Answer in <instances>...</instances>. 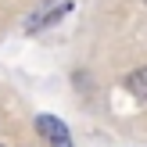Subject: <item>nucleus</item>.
<instances>
[{
	"instance_id": "f257e3e1",
	"label": "nucleus",
	"mask_w": 147,
	"mask_h": 147,
	"mask_svg": "<svg viewBox=\"0 0 147 147\" xmlns=\"http://www.w3.org/2000/svg\"><path fill=\"white\" fill-rule=\"evenodd\" d=\"M36 129H40V136H43L50 147H72L68 126H65L61 119H54V115H40V119H36Z\"/></svg>"
},
{
	"instance_id": "f03ea898",
	"label": "nucleus",
	"mask_w": 147,
	"mask_h": 147,
	"mask_svg": "<svg viewBox=\"0 0 147 147\" xmlns=\"http://www.w3.org/2000/svg\"><path fill=\"white\" fill-rule=\"evenodd\" d=\"M68 11H72V0H54L47 11H40V14H32V18H29V29H47L50 22H57L61 14H68Z\"/></svg>"
},
{
	"instance_id": "7ed1b4c3",
	"label": "nucleus",
	"mask_w": 147,
	"mask_h": 147,
	"mask_svg": "<svg viewBox=\"0 0 147 147\" xmlns=\"http://www.w3.org/2000/svg\"><path fill=\"white\" fill-rule=\"evenodd\" d=\"M126 90L136 93V97H147V68H136L126 76Z\"/></svg>"
},
{
	"instance_id": "20e7f679",
	"label": "nucleus",
	"mask_w": 147,
	"mask_h": 147,
	"mask_svg": "<svg viewBox=\"0 0 147 147\" xmlns=\"http://www.w3.org/2000/svg\"><path fill=\"white\" fill-rule=\"evenodd\" d=\"M144 4H147V0H144Z\"/></svg>"
}]
</instances>
